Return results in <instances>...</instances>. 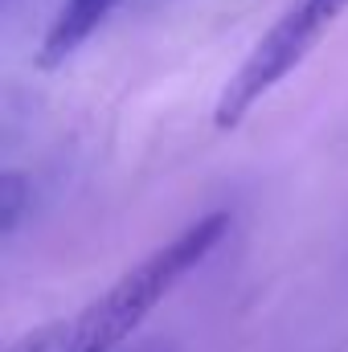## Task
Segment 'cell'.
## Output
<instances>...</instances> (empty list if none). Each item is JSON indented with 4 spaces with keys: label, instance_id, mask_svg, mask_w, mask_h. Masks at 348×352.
Masks as SVG:
<instances>
[{
    "label": "cell",
    "instance_id": "6da1fadb",
    "mask_svg": "<svg viewBox=\"0 0 348 352\" xmlns=\"http://www.w3.org/2000/svg\"><path fill=\"white\" fill-rule=\"evenodd\" d=\"M226 234H230V213L217 209L197 217L160 250L123 270L102 295H94L90 303L62 320L12 336L4 352H119L140 332V324L226 242Z\"/></svg>",
    "mask_w": 348,
    "mask_h": 352
},
{
    "label": "cell",
    "instance_id": "7a4b0ae2",
    "mask_svg": "<svg viewBox=\"0 0 348 352\" xmlns=\"http://www.w3.org/2000/svg\"><path fill=\"white\" fill-rule=\"evenodd\" d=\"M345 4L348 0H291L221 87L213 107L217 131H234L291 70H299L303 58L320 45V37L336 25Z\"/></svg>",
    "mask_w": 348,
    "mask_h": 352
},
{
    "label": "cell",
    "instance_id": "3957f363",
    "mask_svg": "<svg viewBox=\"0 0 348 352\" xmlns=\"http://www.w3.org/2000/svg\"><path fill=\"white\" fill-rule=\"evenodd\" d=\"M123 0H62L41 45H37V66L41 70H54V66H66L83 45L87 37L119 8Z\"/></svg>",
    "mask_w": 348,
    "mask_h": 352
},
{
    "label": "cell",
    "instance_id": "277c9868",
    "mask_svg": "<svg viewBox=\"0 0 348 352\" xmlns=\"http://www.w3.org/2000/svg\"><path fill=\"white\" fill-rule=\"evenodd\" d=\"M29 205H33V188H29L25 173L8 168V173L0 176V234H4V238L17 234V226H21V217L29 213Z\"/></svg>",
    "mask_w": 348,
    "mask_h": 352
},
{
    "label": "cell",
    "instance_id": "5b68a950",
    "mask_svg": "<svg viewBox=\"0 0 348 352\" xmlns=\"http://www.w3.org/2000/svg\"><path fill=\"white\" fill-rule=\"evenodd\" d=\"M131 352H173V344H164V340H148V344H135Z\"/></svg>",
    "mask_w": 348,
    "mask_h": 352
}]
</instances>
